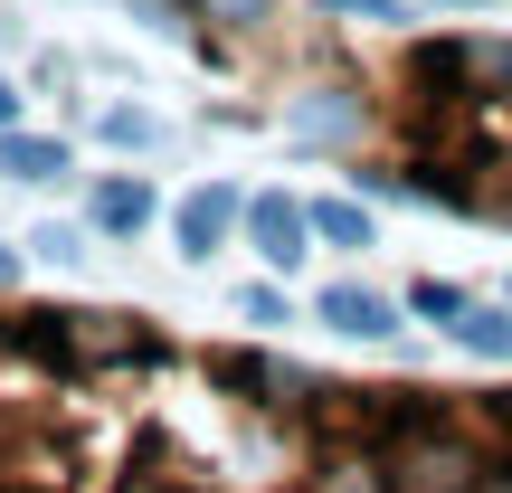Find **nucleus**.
I'll use <instances>...</instances> for the list:
<instances>
[{"label": "nucleus", "instance_id": "obj_1", "mask_svg": "<svg viewBox=\"0 0 512 493\" xmlns=\"http://www.w3.org/2000/svg\"><path fill=\"white\" fill-rule=\"evenodd\" d=\"M304 427L323 446H399V437H418V427H446V399H427V389H342V380H323L304 399Z\"/></svg>", "mask_w": 512, "mask_h": 493}, {"label": "nucleus", "instance_id": "obj_2", "mask_svg": "<svg viewBox=\"0 0 512 493\" xmlns=\"http://www.w3.org/2000/svg\"><path fill=\"white\" fill-rule=\"evenodd\" d=\"M494 465L456 437V427H418V437L389 446V493H484Z\"/></svg>", "mask_w": 512, "mask_h": 493}, {"label": "nucleus", "instance_id": "obj_3", "mask_svg": "<svg viewBox=\"0 0 512 493\" xmlns=\"http://www.w3.org/2000/svg\"><path fill=\"white\" fill-rule=\"evenodd\" d=\"M162 332L124 323V313H57V370H114V361H152Z\"/></svg>", "mask_w": 512, "mask_h": 493}, {"label": "nucleus", "instance_id": "obj_4", "mask_svg": "<svg viewBox=\"0 0 512 493\" xmlns=\"http://www.w3.org/2000/svg\"><path fill=\"white\" fill-rule=\"evenodd\" d=\"M247 247L266 256L275 275L304 266V256H313V209H304V200H285V190H256V200H247Z\"/></svg>", "mask_w": 512, "mask_h": 493}, {"label": "nucleus", "instance_id": "obj_5", "mask_svg": "<svg viewBox=\"0 0 512 493\" xmlns=\"http://www.w3.org/2000/svg\"><path fill=\"white\" fill-rule=\"evenodd\" d=\"M209 380L238 389V399H266V408H304L313 389H323V380H304V370L266 361V351H209Z\"/></svg>", "mask_w": 512, "mask_h": 493}, {"label": "nucleus", "instance_id": "obj_6", "mask_svg": "<svg viewBox=\"0 0 512 493\" xmlns=\"http://www.w3.org/2000/svg\"><path fill=\"white\" fill-rule=\"evenodd\" d=\"M228 228H247V200H238L228 181H200L181 209H171V238H181V256H219Z\"/></svg>", "mask_w": 512, "mask_h": 493}, {"label": "nucleus", "instance_id": "obj_7", "mask_svg": "<svg viewBox=\"0 0 512 493\" xmlns=\"http://www.w3.org/2000/svg\"><path fill=\"white\" fill-rule=\"evenodd\" d=\"M323 313L332 332H351V342H380V332H399V304H389V294H370V285H323Z\"/></svg>", "mask_w": 512, "mask_h": 493}, {"label": "nucleus", "instance_id": "obj_8", "mask_svg": "<svg viewBox=\"0 0 512 493\" xmlns=\"http://www.w3.org/2000/svg\"><path fill=\"white\" fill-rule=\"evenodd\" d=\"M152 209H162V200H152L143 171H114V181H95V228H105V238H143Z\"/></svg>", "mask_w": 512, "mask_h": 493}, {"label": "nucleus", "instance_id": "obj_9", "mask_svg": "<svg viewBox=\"0 0 512 493\" xmlns=\"http://www.w3.org/2000/svg\"><path fill=\"white\" fill-rule=\"evenodd\" d=\"M285 133H294V143H342V133H361V95H342V86L304 95V105L285 114Z\"/></svg>", "mask_w": 512, "mask_h": 493}, {"label": "nucleus", "instance_id": "obj_10", "mask_svg": "<svg viewBox=\"0 0 512 493\" xmlns=\"http://www.w3.org/2000/svg\"><path fill=\"white\" fill-rule=\"evenodd\" d=\"M57 171H67L57 133H0V181H57Z\"/></svg>", "mask_w": 512, "mask_h": 493}, {"label": "nucleus", "instance_id": "obj_11", "mask_svg": "<svg viewBox=\"0 0 512 493\" xmlns=\"http://www.w3.org/2000/svg\"><path fill=\"white\" fill-rule=\"evenodd\" d=\"M446 332H456L465 351H484V361H512V313H503V304H465Z\"/></svg>", "mask_w": 512, "mask_h": 493}, {"label": "nucleus", "instance_id": "obj_12", "mask_svg": "<svg viewBox=\"0 0 512 493\" xmlns=\"http://www.w3.org/2000/svg\"><path fill=\"white\" fill-rule=\"evenodd\" d=\"M313 238L323 247H370V209L361 200H313Z\"/></svg>", "mask_w": 512, "mask_h": 493}, {"label": "nucleus", "instance_id": "obj_13", "mask_svg": "<svg viewBox=\"0 0 512 493\" xmlns=\"http://www.w3.org/2000/svg\"><path fill=\"white\" fill-rule=\"evenodd\" d=\"M105 143L114 152H152V143H162V124H152L143 105H105Z\"/></svg>", "mask_w": 512, "mask_h": 493}, {"label": "nucleus", "instance_id": "obj_14", "mask_svg": "<svg viewBox=\"0 0 512 493\" xmlns=\"http://www.w3.org/2000/svg\"><path fill=\"white\" fill-rule=\"evenodd\" d=\"M408 313H427V323H456V313H465V285H437V275H427V285H408Z\"/></svg>", "mask_w": 512, "mask_h": 493}, {"label": "nucleus", "instance_id": "obj_15", "mask_svg": "<svg viewBox=\"0 0 512 493\" xmlns=\"http://www.w3.org/2000/svg\"><path fill=\"white\" fill-rule=\"evenodd\" d=\"M238 313H247V323H294V294H275V285H247V294H238Z\"/></svg>", "mask_w": 512, "mask_h": 493}, {"label": "nucleus", "instance_id": "obj_16", "mask_svg": "<svg viewBox=\"0 0 512 493\" xmlns=\"http://www.w3.org/2000/svg\"><path fill=\"white\" fill-rule=\"evenodd\" d=\"M38 256H48V266H67V256H86V238H76V228L67 219H48V228H38V238H29Z\"/></svg>", "mask_w": 512, "mask_h": 493}, {"label": "nucleus", "instance_id": "obj_17", "mask_svg": "<svg viewBox=\"0 0 512 493\" xmlns=\"http://www.w3.org/2000/svg\"><path fill=\"white\" fill-rule=\"evenodd\" d=\"M313 493H389V475H361V465H332Z\"/></svg>", "mask_w": 512, "mask_h": 493}, {"label": "nucleus", "instance_id": "obj_18", "mask_svg": "<svg viewBox=\"0 0 512 493\" xmlns=\"http://www.w3.org/2000/svg\"><path fill=\"white\" fill-rule=\"evenodd\" d=\"M332 19H399V0H323Z\"/></svg>", "mask_w": 512, "mask_h": 493}, {"label": "nucleus", "instance_id": "obj_19", "mask_svg": "<svg viewBox=\"0 0 512 493\" xmlns=\"http://www.w3.org/2000/svg\"><path fill=\"white\" fill-rule=\"evenodd\" d=\"M209 10H228V19H266V0H209Z\"/></svg>", "mask_w": 512, "mask_h": 493}, {"label": "nucleus", "instance_id": "obj_20", "mask_svg": "<svg viewBox=\"0 0 512 493\" xmlns=\"http://www.w3.org/2000/svg\"><path fill=\"white\" fill-rule=\"evenodd\" d=\"M0 133H19V86H0Z\"/></svg>", "mask_w": 512, "mask_h": 493}, {"label": "nucleus", "instance_id": "obj_21", "mask_svg": "<svg viewBox=\"0 0 512 493\" xmlns=\"http://www.w3.org/2000/svg\"><path fill=\"white\" fill-rule=\"evenodd\" d=\"M10 275H19V256H10V247H0V285H10Z\"/></svg>", "mask_w": 512, "mask_h": 493}, {"label": "nucleus", "instance_id": "obj_22", "mask_svg": "<svg viewBox=\"0 0 512 493\" xmlns=\"http://www.w3.org/2000/svg\"><path fill=\"white\" fill-rule=\"evenodd\" d=\"M456 10H494V0H456Z\"/></svg>", "mask_w": 512, "mask_h": 493}]
</instances>
